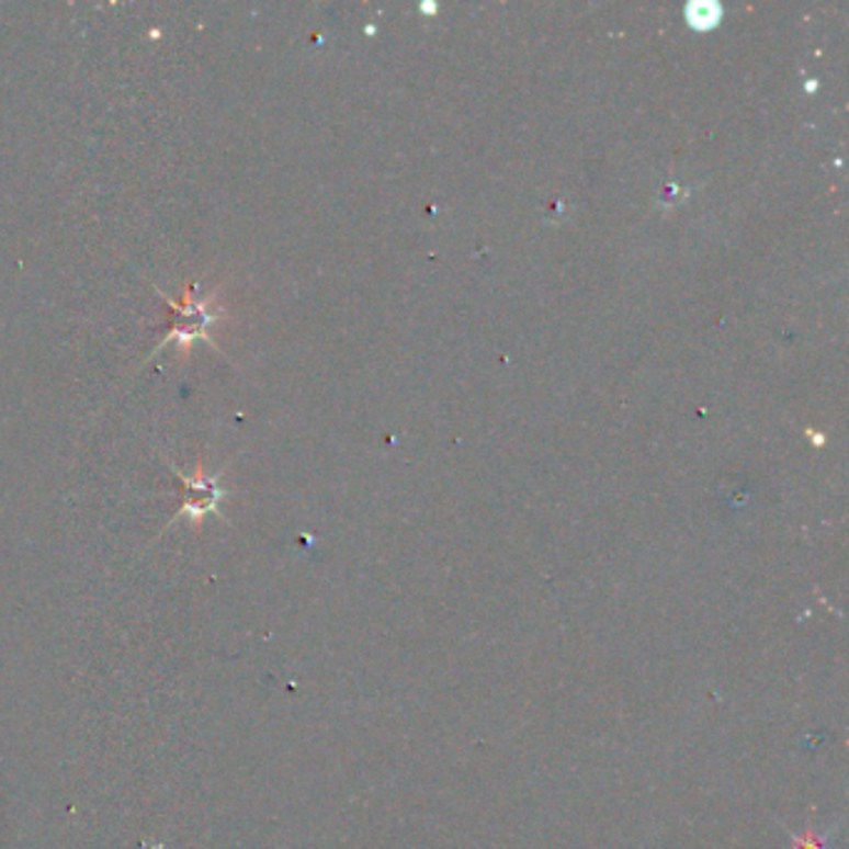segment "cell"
<instances>
[{
    "label": "cell",
    "mask_w": 849,
    "mask_h": 849,
    "mask_svg": "<svg viewBox=\"0 0 849 849\" xmlns=\"http://www.w3.org/2000/svg\"><path fill=\"white\" fill-rule=\"evenodd\" d=\"M157 294H160V297L168 302V307L172 309V327L168 335L157 341L155 352H160L162 347L172 344V341H178L184 352H188L195 341H212L210 327L215 325L219 317L217 292H202L197 282H190L188 287H184L180 302L168 297V294L160 290H157Z\"/></svg>",
    "instance_id": "obj_1"
},
{
    "label": "cell",
    "mask_w": 849,
    "mask_h": 849,
    "mask_svg": "<svg viewBox=\"0 0 849 849\" xmlns=\"http://www.w3.org/2000/svg\"><path fill=\"white\" fill-rule=\"evenodd\" d=\"M184 488L182 496V509L180 516H192V519H202L207 513L219 511V501H223L225 491L219 488V476H207L205 468L197 466L195 476H184L180 471H174Z\"/></svg>",
    "instance_id": "obj_2"
},
{
    "label": "cell",
    "mask_w": 849,
    "mask_h": 849,
    "mask_svg": "<svg viewBox=\"0 0 849 849\" xmlns=\"http://www.w3.org/2000/svg\"><path fill=\"white\" fill-rule=\"evenodd\" d=\"M795 849H833V847H829L825 839H819L817 835L807 833V835H802L795 839Z\"/></svg>",
    "instance_id": "obj_3"
}]
</instances>
